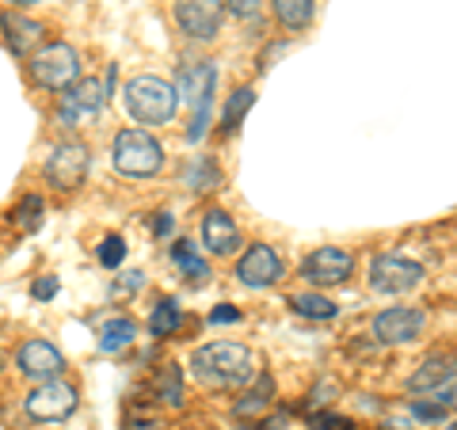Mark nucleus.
Masks as SVG:
<instances>
[{"mask_svg": "<svg viewBox=\"0 0 457 430\" xmlns=\"http://www.w3.org/2000/svg\"><path fill=\"white\" fill-rule=\"evenodd\" d=\"M176 92H179V103H187L198 111H210L213 103V92H218V65L213 62H198V65H187L176 80Z\"/></svg>", "mask_w": 457, "mask_h": 430, "instance_id": "ddd939ff", "label": "nucleus"}, {"mask_svg": "<svg viewBox=\"0 0 457 430\" xmlns=\"http://www.w3.org/2000/svg\"><path fill=\"white\" fill-rule=\"evenodd\" d=\"M126 430H161V419H156V415H145V411H130L126 415V423H122Z\"/></svg>", "mask_w": 457, "mask_h": 430, "instance_id": "2f4dec72", "label": "nucleus"}, {"mask_svg": "<svg viewBox=\"0 0 457 430\" xmlns=\"http://www.w3.org/2000/svg\"><path fill=\"white\" fill-rule=\"evenodd\" d=\"M351 270H354V255L347 248H317L312 255H305L302 278L320 290V285H343L351 278Z\"/></svg>", "mask_w": 457, "mask_h": 430, "instance_id": "1a4fd4ad", "label": "nucleus"}, {"mask_svg": "<svg viewBox=\"0 0 457 430\" xmlns=\"http://www.w3.org/2000/svg\"><path fill=\"white\" fill-rule=\"evenodd\" d=\"M309 426H312V430H354V423L347 419V415H332V411L309 415Z\"/></svg>", "mask_w": 457, "mask_h": 430, "instance_id": "c85d7f7f", "label": "nucleus"}, {"mask_svg": "<svg viewBox=\"0 0 457 430\" xmlns=\"http://www.w3.org/2000/svg\"><path fill=\"white\" fill-rule=\"evenodd\" d=\"M31 294L38 297V301H50L54 294H57V278H50V275H42L35 285H31Z\"/></svg>", "mask_w": 457, "mask_h": 430, "instance_id": "c9c22d12", "label": "nucleus"}, {"mask_svg": "<svg viewBox=\"0 0 457 430\" xmlns=\"http://www.w3.org/2000/svg\"><path fill=\"white\" fill-rule=\"evenodd\" d=\"M237 278L252 285V290H270L282 278V260L270 244H252V248L237 260Z\"/></svg>", "mask_w": 457, "mask_h": 430, "instance_id": "9b49d317", "label": "nucleus"}, {"mask_svg": "<svg viewBox=\"0 0 457 430\" xmlns=\"http://www.w3.org/2000/svg\"><path fill=\"white\" fill-rule=\"evenodd\" d=\"M141 285H145V275L141 270H126V275H119V282H114V297H130V294H137Z\"/></svg>", "mask_w": 457, "mask_h": 430, "instance_id": "7c9ffc66", "label": "nucleus"}, {"mask_svg": "<svg viewBox=\"0 0 457 430\" xmlns=\"http://www.w3.org/2000/svg\"><path fill=\"white\" fill-rule=\"evenodd\" d=\"M218 183H221V171L213 161H206V156H198V161L183 168V187H191V191H213Z\"/></svg>", "mask_w": 457, "mask_h": 430, "instance_id": "b1692460", "label": "nucleus"}, {"mask_svg": "<svg viewBox=\"0 0 457 430\" xmlns=\"http://www.w3.org/2000/svg\"><path fill=\"white\" fill-rule=\"evenodd\" d=\"M96 255H99V263H104V267H119V263L126 260V240H122L119 233H111V236L99 240Z\"/></svg>", "mask_w": 457, "mask_h": 430, "instance_id": "cd10ccee", "label": "nucleus"}, {"mask_svg": "<svg viewBox=\"0 0 457 430\" xmlns=\"http://www.w3.org/2000/svg\"><path fill=\"white\" fill-rule=\"evenodd\" d=\"M122 99H126V114H130L137 126H164V122L176 119V111H179L176 84H168L161 77H134V80H126Z\"/></svg>", "mask_w": 457, "mask_h": 430, "instance_id": "f03ea898", "label": "nucleus"}, {"mask_svg": "<svg viewBox=\"0 0 457 430\" xmlns=\"http://www.w3.org/2000/svg\"><path fill=\"white\" fill-rule=\"evenodd\" d=\"M111 164L126 179H149L164 168V149L149 130H119L111 145Z\"/></svg>", "mask_w": 457, "mask_h": 430, "instance_id": "7ed1b4c3", "label": "nucleus"}, {"mask_svg": "<svg viewBox=\"0 0 457 430\" xmlns=\"http://www.w3.org/2000/svg\"><path fill=\"white\" fill-rule=\"evenodd\" d=\"M88 164H92V156H88L84 141H62V145L50 149L42 176H46L50 187H57V191H73L84 183V176H88Z\"/></svg>", "mask_w": 457, "mask_h": 430, "instance_id": "39448f33", "label": "nucleus"}, {"mask_svg": "<svg viewBox=\"0 0 457 430\" xmlns=\"http://www.w3.org/2000/svg\"><path fill=\"white\" fill-rule=\"evenodd\" d=\"M149 396L156 400L161 408H183V374L176 362H164L153 369L149 377Z\"/></svg>", "mask_w": 457, "mask_h": 430, "instance_id": "f3484780", "label": "nucleus"}, {"mask_svg": "<svg viewBox=\"0 0 457 430\" xmlns=\"http://www.w3.org/2000/svg\"><path fill=\"white\" fill-rule=\"evenodd\" d=\"M80 77V57L69 42H50L31 57V80L46 92H69Z\"/></svg>", "mask_w": 457, "mask_h": 430, "instance_id": "20e7f679", "label": "nucleus"}, {"mask_svg": "<svg viewBox=\"0 0 457 430\" xmlns=\"http://www.w3.org/2000/svg\"><path fill=\"white\" fill-rule=\"evenodd\" d=\"M16 362H20V374L27 377V381H57V374L65 369V358H62V351L54 347V343H46V339H27L23 347H20V354H16Z\"/></svg>", "mask_w": 457, "mask_h": 430, "instance_id": "f8f14e48", "label": "nucleus"}, {"mask_svg": "<svg viewBox=\"0 0 457 430\" xmlns=\"http://www.w3.org/2000/svg\"><path fill=\"white\" fill-rule=\"evenodd\" d=\"M438 404L442 408H457V377L446 385V389H438Z\"/></svg>", "mask_w": 457, "mask_h": 430, "instance_id": "58836bf2", "label": "nucleus"}, {"mask_svg": "<svg viewBox=\"0 0 457 430\" xmlns=\"http://www.w3.org/2000/svg\"><path fill=\"white\" fill-rule=\"evenodd\" d=\"M240 320V309L237 305H218L210 312V324H237Z\"/></svg>", "mask_w": 457, "mask_h": 430, "instance_id": "72a5a7b5", "label": "nucleus"}, {"mask_svg": "<svg viewBox=\"0 0 457 430\" xmlns=\"http://www.w3.org/2000/svg\"><path fill=\"white\" fill-rule=\"evenodd\" d=\"M206 122H210V111H198L195 114V122H191V130H187V141H198L206 134Z\"/></svg>", "mask_w": 457, "mask_h": 430, "instance_id": "e433bc0d", "label": "nucleus"}, {"mask_svg": "<svg viewBox=\"0 0 457 430\" xmlns=\"http://www.w3.org/2000/svg\"><path fill=\"white\" fill-rule=\"evenodd\" d=\"M408 411H411V419H420V423H442L446 419V408L442 404H423V400H411Z\"/></svg>", "mask_w": 457, "mask_h": 430, "instance_id": "c756f323", "label": "nucleus"}, {"mask_svg": "<svg viewBox=\"0 0 457 430\" xmlns=\"http://www.w3.org/2000/svg\"><path fill=\"white\" fill-rule=\"evenodd\" d=\"M171 263H176L183 275H187V282H195V285H206L210 282V263L195 252V244H187V240H179L176 248H171Z\"/></svg>", "mask_w": 457, "mask_h": 430, "instance_id": "aec40b11", "label": "nucleus"}, {"mask_svg": "<svg viewBox=\"0 0 457 430\" xmlns=\"http://www.w3.org/2000/svg\"><path fill=\"white\" fill-rule=\"evenodd\" d=\"M203 244L210 255H233L240 248V228L225 210H210L203 218Z\"/></svg>", "mask_w": 457, "mask_h": 430, "instance_id": "2eb2a0df", "label": "nucleus"}, {"mask_svg": "<svg viewBox=\"0 0 457 430\" xmlns=\"http://www.w3.org/2000/svg\"><path fill=\"white\" fill-rule=\"evenodd\" d=\"M183 324V309H179V301H161V305L153 309V320H149V332L153 335H171L176 327Z\"/></svg>", "mask_w": 457, "mask_h": 430, "instance_id": "bb28decb", "label": "nucleus"}, {"mask_svg": "<svg viewBox=\"0 0 457 430\" xmlns=\"http://www.w3.org/2000/svg\"><path fill=\"white\" fill-rule=\"evenodd\" d=\"M381 430H408V426H400V423H385Z\"/></svg>", "mask_w": 457, "mask_h": 430, "instance_id": "ea45409f", "label": "nucleus"}, {"mask_svg": "<svg viewBox=\"0 0 457 430\" xmlns=\"http://www.w3.org/2000/svg\"><path fill=\"white\" fill-rule=\"evenodd\" d=\"M450 430H457V423H453V426H450Z\"/></svg>", "mask_w": 457, "mask_h": 430, "instance_id": "37998d69", "label": "nucleus"}, {"mask_svg": "<svg viewBox=\"0 0 457 430\" xmlns=\"http://www.w3.org/2000/svg\"><path fill=\"white\" fill-rule=\"evenodd\" d=\"M171 228H176V218H171V213H156V221H153V233L164 240V236L171 233Z\"/></svg>", "mask_w": 457, "mask_h": 430, "instance_id": "4c0bfd02", "label": "nucleus"}, {"mask_svg": "<svg viewBox=\"0 0 457 430\" xmlns=\"http://www.w3.org/2000/svg\"><path fill=\"white\" fill-rule=\"evenodd\" d=\"M23 408L35 423H62L77 411V389L65 381H42L38 389H31V396L23 400Z\"/></svg>", "mask_w": 457, "mask_h": 430, "instance_id": "0eeeda50", "label": "nucleus"}, {"mask_svg": "<svg viewBox=\"0 0 457 430\" xmlns=\"http://www.w3.org/2000/svg\"><path fill=\"white\" fill-rule=\"evenodd\" d=\"M275 4V20L286 27V31H302L309 27L312 12H317V0H270Z\"/></svg>", "mask_w": 457, "mask_h": 430, "instance_id": "412c9836", "label": "nucleus"}, {"mask_svg": "<svg viewBox=\"0 0 457 430\" xmlns=\"http://www.w3.org/2000/svg\"><path fill=\"white\" fill-rule=\"evenodd\" d=\"M290 309L297 312V317H305V320H336L339 317L336 301H328L324 294H294Z\"/></svg>", "mask_w": 457, "mask_h": 430, "instance_id": "4be33fe9", "label": "nucleus"}, {"mask_svg": "<svg viewBox=\"0 0 457 430\" xmlns=\"http://www.w3.org/2000/svg\"><path fill=\"white\" fill-rule=\"evenodd\" d=\"M176 23L187 38L210 42V38H218L225 23V4L221 0H176Z\"/></svg>", "mask_w": 457, "mask_h": 430, "instance_id": "6e6552de", "label": "nucleus"}, {"mask_svg": "<svg viewBox=\"0 0 457 430\" xmlns=\"http://www.w3.org/2000/svg\"><path fill=\"white\" fill-rule=\"evenodd\" d=\"M42 218H46V203H42L38 194H27V198H20V206L12 210V221H16V225L23 228V233H38Z\"/></svg>", "mask_w": 457, "mask_h": 430, "instance_id": "a878e982", "label": "nucleus"}, {"mask_svg": "<svg viewBox=\"0 0 457 430\" xmlns=\"http://www.w3.org/2000/svg\"><path fill=\"white\" fill-rule=\"evenodd\" d=\"M252 103H255V92H252V88H237L233 95H228V103H225L221 130H225V134H237L240 122H245V114L252 111Z\"/></svg>", "mask_w": 457, "mask_h": 430, "instance_id": "393cba45", "label": "nucleus"}, {"mask_svg": "<svg viewBox=\"0 0 457 430\" xmlns=\"http://www.w3.org/2000/svg\"><path fill=\"white\" fill-rule=\"evenodd\" d=\"M8 4H38V0H8Z\"/></svg>", "mask_w": 457, "mask_h": 430, "instance_id": "a19ab883", "label": "nucleus"}, {"mask_svg": "<svg viewBox=\"0 0 457 430\" xmlns=\"http://www.w3.org/2000/svg\"><path fill=\"white\" fill-rule=\"evenodd\" d=\"M255 430H290V411H275L270 419H260Z\"/></svg>", "mask_w": 457, "mask_h": 430, "instance_id": "f704fd0d", "label": "nucleus"}, {"mask_svg": "<svg viewBox=\"0 0 457 430\" xmlns=\"http://www.w3.org/2000/svg\"><path fill=\"white\" fill-rule=\"evenodd\" d=\"M453 369H457V358L453 354H431L423 358V366L411 374V393H435L442 385L453 381Z\"/></svg>", "mask_w": 457, "mask_h": 430, "instance_id": "dca6fc26", "label": "nucleus"}, {"mask_svg": "<svg viewBox=\"0 0 457 430\" xmlns=\"http://www.w3.org/2000/svg\"><path fill=\"white\" fill-rule=\"evenodd\" d=\"M0 35H4L12 54L27 57L31 50H42L46 27H42L38 20H31V16H23V12H4V16H0Z\"/></svg>", "mask_w": 457, "mask_h": 430, "instance_id": "4468645a", "label": "nucleus"}, {"mask_svg": "<svg viewBox=\"0 0 457 430\" xmlns=\"http://www.w3.org/2000/svg\"><path fill=\"white\" fill-rule=\"evenodd\" d=\"M420 282H423V267L404 260V255H374V263H370V290L378 294L400 297L411 294Z\"/></svg>", "mask_w": 457, "mask_h": 430, "instance_id": "423d86ee", "label": "nucleus"}, {"mask_svg": "<svg viewBox=\"0 0 457 430\" xmlns=\"http://www.w3.org/2000/svg\"><path fill=\"white\" fill-rule=\"evenodd\" d=\"M137 339V324L134 320H107L104 324V332H99V351L104 354H114V351H122V347H130V343Z\"/></svg>", "mask_w": 457, "mask_h": 430, "instance_id": "5701e85b", "label": "nucleus"}, {"mask_svg": "<svg viewBox=\"0 0 457 430\" xmlns=\"http://www.w3.org/2000/svg\"><path fill=\"white\" fill-rule=\"evenodd\" d=\"M270 400H275V377L263 374V377L255 381L252 389L233 404V419H260V415L270 408Z\"/></svg>", "mask_w": 457, "mask_h": 430, "instance_id": "a211bd4d", "label": "nucleus"}, {"mask_svg": "<svg viewBox=\"0 0 457 430\" xmlns=\"http://www.w3.org/2000/svg\"><path fill=\"white\" fill-rule=\"evenodd\" d=\"M107 95H111V92L104 88V80H96V77H84V80H77L73 88L65 92L69 103H77L84 114H92V119L99 114V107L107 103Z\"/></svg>", "mask_w": 457, "mask_h": 430, "instance_id": "6ab92c4d", "label": "nucleus"}, {"mask_svg": "<svg viewBox=\"0 0 457 430\" xmlns=\"http://www.w3.org/2000/svg\"><path fill=\"white\" fill-rule=\"evenodd\" d=\"M191 369L195 377L210 385V389H237L255 377V362H252V351L245 343H206L191 354Z\"/></svg>", "mask_w": 457, "mask_h": 430, "instance_id": "f257e3e1", "label": "nucleus"}, {"mask_svg": "<svg viewBox=\"0 0 457 430\" xmlns=\"http://www.w3.org/2000/svg\"><path fill=\"white\" fill-rule=\"evenodd\" d=\"M427 324V312L423 309H411V305H393V309H381L374 317V339L378 343H411Z\"/></svg>", "mask_w": 457, "mask_h": 430, "instance_id": "9d476101", "label": "nucleus"}, {"mask_svg": "<svg viewBox=\"0 0 457 430\" xmlns=\"http://www.w3.org/2000/svg\"><path fill=\"white\" fill-rule=\"evenodd\" d=\"M225 4H228V12H233V16L248 20V16H255V12H260L263 0H225Z\"/></svg>", "mask_w": 457, "mask_h": 430, "instance_id": "473e14b6", "label": "nucleus"}, {"mask_svg": "<svg viewBox=\"0 0 457 430\" xmlns=\"http://www.w3.org/2000/svg\"><path fill=\"white\" fill-rule=\"evenodd\" d=\"M0 369H4V354H0Z\"/></svg>", "mask_w": 457, "mask_h": 430, "instance_id": "79ce46f5", "label": "nucleus"}]
</instances>
